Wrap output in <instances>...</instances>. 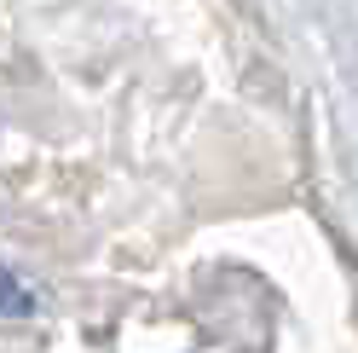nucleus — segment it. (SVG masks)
<instances>
[{"label": "nucleus", "instance_id": "obj_1", "mask_svg": "<svg viewBox=\"0 0 358 353\" xmlns=\"http://www.w3.org/2000/svg\"><path fill=\"white\" fill-rule=\"evenodd\" d=\"M29 307H35V301H29V290H24V284H17V278H12L6 267H0V313H12V319H24Z\"/></svg>", "mask_w": 358, "mask_h": 353}]
</instances>
